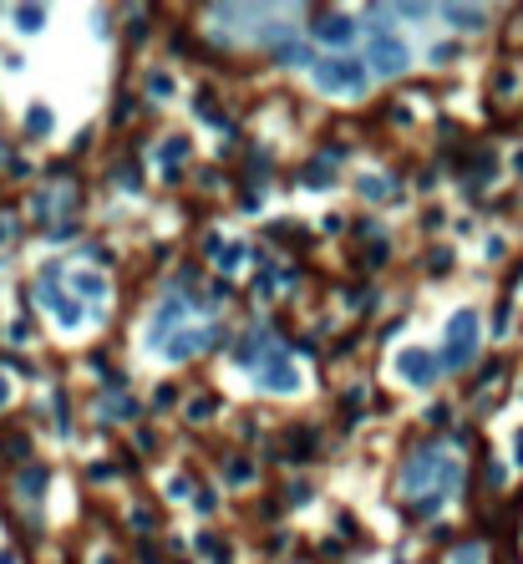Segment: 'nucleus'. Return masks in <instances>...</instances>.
I'll return each mask as SVG.
<instances>
[{
  "label": "nucleus",
  "mask_w": 523,
  "mask_h": 564,
  "mask_svg": "<svg viewBox=\"0 0 523 564\" xmlns=\"http://www.w3.org/2000/svg\"><path fill=\"white\" fill-rule=\"evenodd\" d=\"M310 72H316V87H320V92H350V97H361V92L371 87V76H366V61H350V57L310 61Z\"/></svg>",
  "instance_id": "f257e3e1"
},
{
  "label": "nucleus",
  "mask_w": 523,
  "mask_h": 564,
  "mask_svg": "<svg viewBox=\"0 0 523 564\" xmlns=\"http://www.w3.org/2000/svg\"><path fill=\"white\" fill-rule=\"evenodd\" d=\"M473 351H478V311H452L448 321V346H442V372H457V367H467L473 361Z\"/></svg>",
  "instance_id": "f03ea898"
},
{
  "label": "nucleus",
  "mask_w": 523,
  "mask_h": 564,
  "mask_svg": "<svg viewBox=\"0 0 523 564\" xmlns=\"http://www.w3.org/2000/svg\"><path fill=\"white\" fill-rule=\"evenodd\" d=\"M310 36H316L320 46H331V51H346V46L361 36V26H356V15H346V11H320Z\"/></svg>",
  "instance_id": "7ed1b4c3"
},
{
  "label": "nucleus",
  "mask_w": 523,
  "mask_h": 564,
  "mask_svg": "<svg viewBox=\"0 0 523 564\" xmlns=\"http://www.w3.org/2000/svg\"><path fill=\"white\" fill-rule=\"evenodd\" d=\"M366 67L377 76H402L407 72V46L396 41L392 31H371V57H366Z\"/></svg>",
  "instance_id": "20e7f679"
},
{
  "label": "nucleus",
  "mask_w": 523,
  "mask_h": 564,
  "mask_svg": "<svg viewBox=\"0 0 523 564\" xmlns=\"http://www.w3.org/2000/svg\"><path fill=\"white\" fill-rule=\"evenodd\" d=\"M264 386L270 392H280V397H290V392H300V372H295V361H290V351H270V361H264Z\"/></svg>",
  "instance_id": "39448f33"
},
{
  "label": "nucleus",
  "mask_w": 523,
  "mask_h": 564,
  "mask_svg": "<svg viewBox=\"0 0 523 564\" xmlns=\"http://www.w3.org/2000/svg\"><path fill=\"white\" fill-rule=\"evenodd\" d=\"M396 372L407 376V382H417V386H432L437 372H442V361H437V351H421V346H412V351H402V357H396Z\"/></svg>",
  "instance_id": "423d86ee"
},
{
  "label": "nucleus",
  "mask_w": 523,
  "mask_h": 564,
  "mask_svg": "<svg viewBox=\"0 0 523 564\" xmlns=\"http://www.w3.org/2000/svg\"><path fill=\"white\" fill-rule=\"evenodd\" d=\"M178 326H183V300H163L158 315H153V326H147V346H168Z\"/></svg>",
  "instance_id": "0eeeda50"
},
{
  "label": "nucleus",
  "mask_w": 523,
  "mask_h": 564,
  "mask_svg": "<svg viewBox=\"0 0 523 564\" xmlns=\"http://www.w3.org/2000/svg\"><path fill=\"white\" fill-rule=\"evenodd\" d=\"M204 346H214V331H178L163 357H168V361H189V357H199Z\"/></svg>",
  "instance_id": "6e6552de"
},
{
  "label": "nucleus",
  "mask_w": 523,
  "mask_h": 564,
  "mask_svg": "<svg viewBox=\"0 0 523 564\" xmlns=\"http://www.w3.org/2000/svg\"><path fill=\"white\" fill-rule=\"evenodd\" d=\"M442 21H452L457 31H483L488 11H478V5H442Z\"/></svg>",
  "instance_id": "1a4fd4ad"
},
{
  "label": "nucleus",
  "mask_w": 523,
  "mask_h": 564,
  "mask_svg": "<svg viewBox=\"0 0 523 564\" xmlns=\"http://www.w3.org/2000/svg\"><path fill=\"white\" fill-rule=\"evenodd\" d=\"M46 300H51V311H57V321H61V326H82V305L61 296V290H57V280H46Z\"/></svg>",
  "instance_id": "9d476101"
},
{
  "label": "nucleus",
  "mask_w": 523,
  "mask_h": 564,
  "mask_svg": "<svg viewBox=\"0 0 523 564\" xmlns=\"http://www.w3.org/2000/svg\"><path fill=\"white\" fill-rule=\"evenodd\" d=\"M72 285L82 290V296H92V300H103V296H107V280H103V275H92V269H76Z\"/></svg>",
  "instance_id": "9b49d317"
},
{
  "label": "nucleus",
  "mask_w": 523,
  "mask_h": 564,
  "mask_svg": "<svg viewBox=\"0 0 523 564\" xmlns=\"http://www.w3.org/2000/svg\"><path fill=\"white\" fill-rule=\"evenodd\" d=\"M254 478V463L249 458H229L224 463V483H249Z\"/></svg>",
  "instance_id": "f8f14e48"
},
{
  "label": "nucleus",
  "mask_w": 523,
  "mask_h": 564,
  "mask_svg": "<svg viewBox=\"0 0 523 564\" xmlns=\"http://www.w3.org/2000/svg\"><path fill=\"white\" fill-rule=\"evenodd\" d=\"M239 265H245V244L234 239V244H224V250H218V269H224V275H234Z\"/></svg>",
  "instance_id": "ddd939ff"
},
{
  "label": "nucleus",
  "mask_w": 523,
  "mask_h": 564,
  "mask_svg": "<svg viewBox=\"0 0 523 564\" xmlns=\"http://www.w3.org/2000/svg\"><path fill=\"white\" fill-rule=\"evenodd\" d=\"M356 189H361L371 204H381V199L392 193V189H387V179H377V173H361V179H356Z\"/></svg>",
  "instance_id": "4468645a"
},
{
  "label": "nucleus",
  "mask_w": 523,
  "mask_h": 564,
  "mask_svg": "<svg viewBox=\"0 0 523 564\" xmlns=\"http://www.w3.org/2000/svg\"><path fill=\"white\" fill-rule=\"evenodd\" d=\"M275 57H280V61H290V67H306V61H310V57H306V46H300V41H280V46H275Z\"/></svg>",
  "instance_id": "2eb2a0df"
},
{
  "label": "nucleus",
  "mask_w": 523,
  "mask_h": 564,
  "mask_svg": "<svg viewBox=\"0 0 523 564\" xmlns=\"http://www.w3.org/2000/svg\"><path fill=\"white\" fill-rule=\"evenodd\" d=\"M41 21H46L41 5H26V11H15V26H21V31H41Z\"/></svg>",
  "instance_id": "dca6fc26"
},
{
  "label": "nucleus",
  "mask_w": 523,
  "mask_h": 564,
  "mask_svg": "<svg viewBox=\"0 0 523 564\" xmlns=\"http://www.w3.org/2000/svg\"><path fill=\"white\" fill-rule=\"evenodd\" d=\"M147 97H174V76H168V72L147 76Z\"/></svg>",
  "instance_id": "f3484780"
},
{
  "label": "nucleus",
  "mask_w": 523,
  "mask_h": 564,
  "mask_svg": "<svg viewBox=\"0 0 523 564\" xmlns=\"http://www.w3.org/2000/svg\"><path fill=\"white\" fill-rule=\"evenodd\" d=\"M183 153H189V143H183V137H168V143H163V164H178Z\"/></svg>",
  "instance_id": "a211bd4d"
},
{
  "label": "nucleus",
  "mask_w": 523,
  "mask_h": 564,
  "mask_svg": "<svg viewBox=\"0 0 523 564\" xmlns=\"http://www.w3.org/2000/svg\"><path fill=\"white\" fill-rule=\"evenodd\" d=\"M214 407H218L214 397H199V401H189V417L193 422H204V417H214Z\"/></svg>",
  "instance_id": "6ab92c4d"
},
{
  "label": "nucleus",
  "mask_w": 523,
  "mask_h": 564,
  "mask_svg": "<svg viewBox=\"0 0 523 564\" xmlns=\"http://www.w3.org/2000/svg\"><path fill=\"white\" fill-rule=\"evenodd\" d=\"M26 128H31V133H51V112H46V107H36V112L26 118Z\"/></svg>",
  "instance_id": "aec40b11"
},
{
  "label": "nucleus",
  "mask_w": 523,
  "mask_h": 564,
  "mask_svg": "<svg viewBox=\"0 0 523 564\" xmlns=\"http://www.w3.org/2000/svg\"><path fill=\"white\" fill-rule=\"evenodd\" d=\"M103 412H112V417H132V401H128V397H112V401H103Z\"/></svg>",
  "instance_id": "412c9836"
},
{
  "label": "nucleus",
  "mask_w": 523,
  "mask_h": 564,
  "mask_svg": "<svg viewBox=\"0 0 523 564\" xmlns=\"http://www.w3.org/2000/svg\"><path fill=\"white\" fill-rule=\"evenodd\" d=\"M396 15H407V21H421V15H432V11H427V5H402Z\"/></svg>",
  "instance_id": "4be33fe9"
},
{
  "label": "nucleus",
  "mask_w": 523,
  "mask_h": 564,
  "mask_svg": "<svg viewBox=\"0 0 523 564\" xmlns=\"http://www.w3.org/2000/svg\"><path fill=\"white\" fill-rule=\"evenodd\" d=\"M513 458L523 463V428H519V437H513Z\"/></svg>",
  "instance_id": "5701e85b"
},
{
  "label": "nucleus",
  "mask_w": 523,
  "mask_h": 564,
  "mask_svg": "<svg viewBox=\"0 0 523 564\" xmlns=\"http://www.w3.org/2000/svg\"><path fill=\"white\" fill-rule=\"evenodd\" d=\"M5 392H11V386H5V376H0V401H5Z\"/></svg>",
  "instance_id": "b1692460"
}]
</instances>
